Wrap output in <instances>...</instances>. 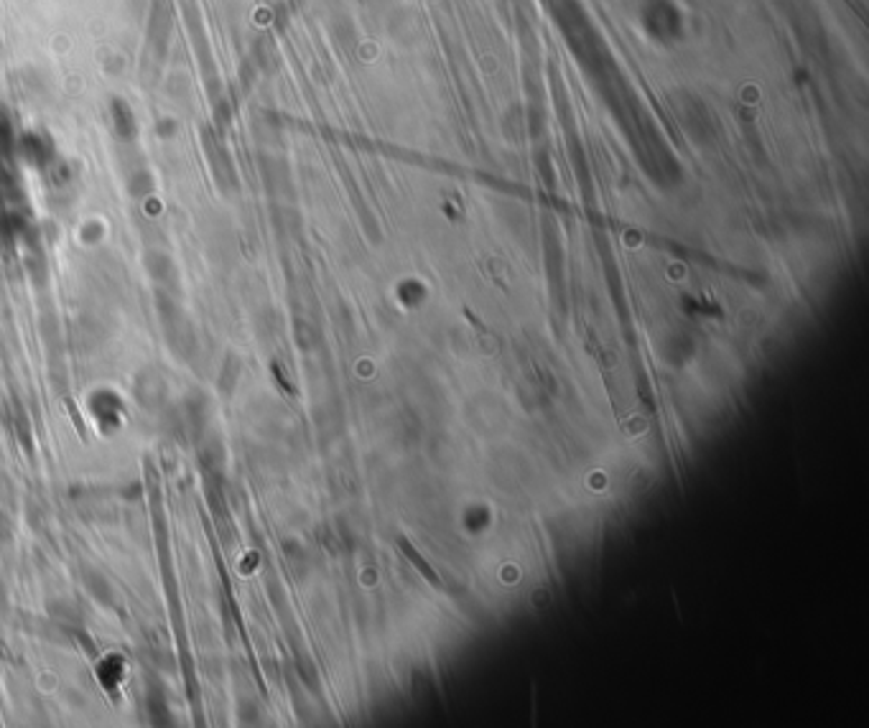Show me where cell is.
<instances>
[{
	"mask_svg": "<svg viewBox=\"0 0 869 728\" xmlns=\"http://www.w3.org/2000/svg\"><path fill=\"white\" fill-rule=\"evenodd\" d=\"M398 545H401V550H403V553H405V558H408L411 563L416 565V571H421V576H423V579L429 580L431 586H436V589H441V579L436 576L434 568H431V565H429V563H426V561H423V558H421L419 553L413 550V545H411V543H408L405 537H398Z\"/></svg>",
	"mask_w": 869,
	"mask_h": 728,
	"instance_id": "1",
	"label": "cell"
}]
</instances>
